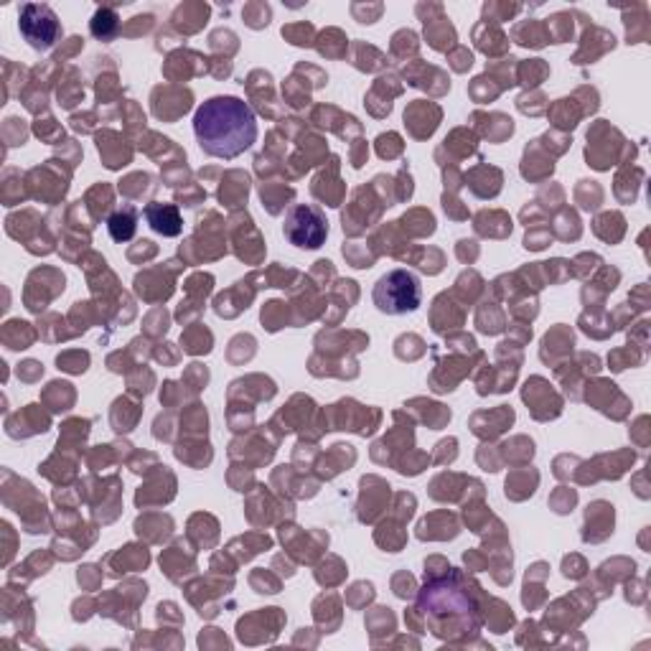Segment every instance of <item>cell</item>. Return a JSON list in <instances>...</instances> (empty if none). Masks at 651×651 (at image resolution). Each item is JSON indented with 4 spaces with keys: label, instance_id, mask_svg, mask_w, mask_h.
<instances>
[{
    "label": "cell",
    "instance_id": "cell-1",
    "mask_svg": "<svg viewBox=\"0 0 651 651\" xmlns=\"http://www.w3.org/2000/svg\"><path fill=\"white\" fill-rule=\"evenodd\" d=\"M194 133L206 156L232 161L257 140L255 112L240 97H212L196 110Z\"/></svg>",
    "mask_w": 651,
    "mask_h": 651
},
{
    "label": "cell",
    "instance_id": "cell-2",
    "mask_svg": "<svg viewBox=\"0 0 651 651\" xmlns=\"http://www.w3.org/2000/svg\"><path fill=\"white\" fill-rule=\"evenodd\" d=\"M420 301H423L420 280L410 270H392L384 278H379L377 288H374V303L387 316L418 311Z\"/></svg>",
    "mask_w": 651,
    "mask_h": 651
},
{
    "label": "cell",
    "instance_id": "cell-3",
    "mask_svg": "<svg viewBox=\"0 0 651 651\" xmlns=\"http://www.w3.org/2000/svg\"><path fill=\"white\" fill-rule=\"evenodd\" d=\"M18 31L36 51H49L62 36L56 13L49 6H36V3H28L18 11Z\"/></svg>",
    "mask_w": 651,
    "mask_h": 651
},
{
    "label": "cell",
    "instance_id": "cell-4",
    "mask_svg": "<svg viewBox=\"0 0 651 651\" xmlns=\"http://www.w3.org/2000/svg\"><path fill=\"white\" fill-rule=\"evenodd\" d=\"M285 237L295 247L303 250H318L329 237V222L318 212L316 206L298 204L285 219Z\"/></svg>",
    "mask_w": 651,
    "mask_h": 651
},
{
    "label": "cell",
    "instance_id": "cell-5",
    "mask_svg": "<svg viewBox=\"0 0 651 651\" xmlns=\"http://www.w3.org/2000/svg\"><path fill=\"white\" fill-rule=\"evenodd\" d=\"M143 214L145 219H148V224H151L158 234H163V237H179L181 229H184L179 209L171 204H158V201H153V204L145 206Z\"/></svg>",
    "mask_w": 651,
    "mask_h": 651
},
{
    "label": "cell",
    "instance_id": "cell-6",
    "mask_svg": "<svg viewBox=\"0 0 651 651\" xmlns=\"http://www.w3.org/2000/svg\"><path fill=\"white\" fill-rule=\"evenodd\" d=\"M135 224H138V212H135L133 206H125L123 212L112 214L107 229H110V237L115 242H128L133 240Z\"/></svg>",
    "mask_w": 651,
    "mask_h": 651
},
{
    "label": "cell",
    "instance_id": "cell-7",
    "mask_svg": "<svg viewBox=\"0 0 651 651\" xmlns=\"http://www.w3.org/2000/svg\"><path fill=\"white\" fill-rule=\"evenodd\" d=\"M90 28L92 34L100 41H112L117 36V31H120V23H117V16L112 8H100V11L95 13V18H92Z\"/></svg>",
    "mask_w": 651,
    "mask_h": 651
},
{
    "label": "cell",
    "instance_id": "cell-8",
    "mask_svg": "<svg viewBox=\"0 0 651 651\" xmlns=\"http://www.w3.org/2000/svg\"><path fill=\"white\" fill-rule=\"evenodd\" d=\"M3 339H6L8 349H28V344L34 341V331H31V326L23 321H11L6 323V334H3Z\"/></svg>",
    "mask_w": 651,
    "mask_h": 651
}]
</instances>
